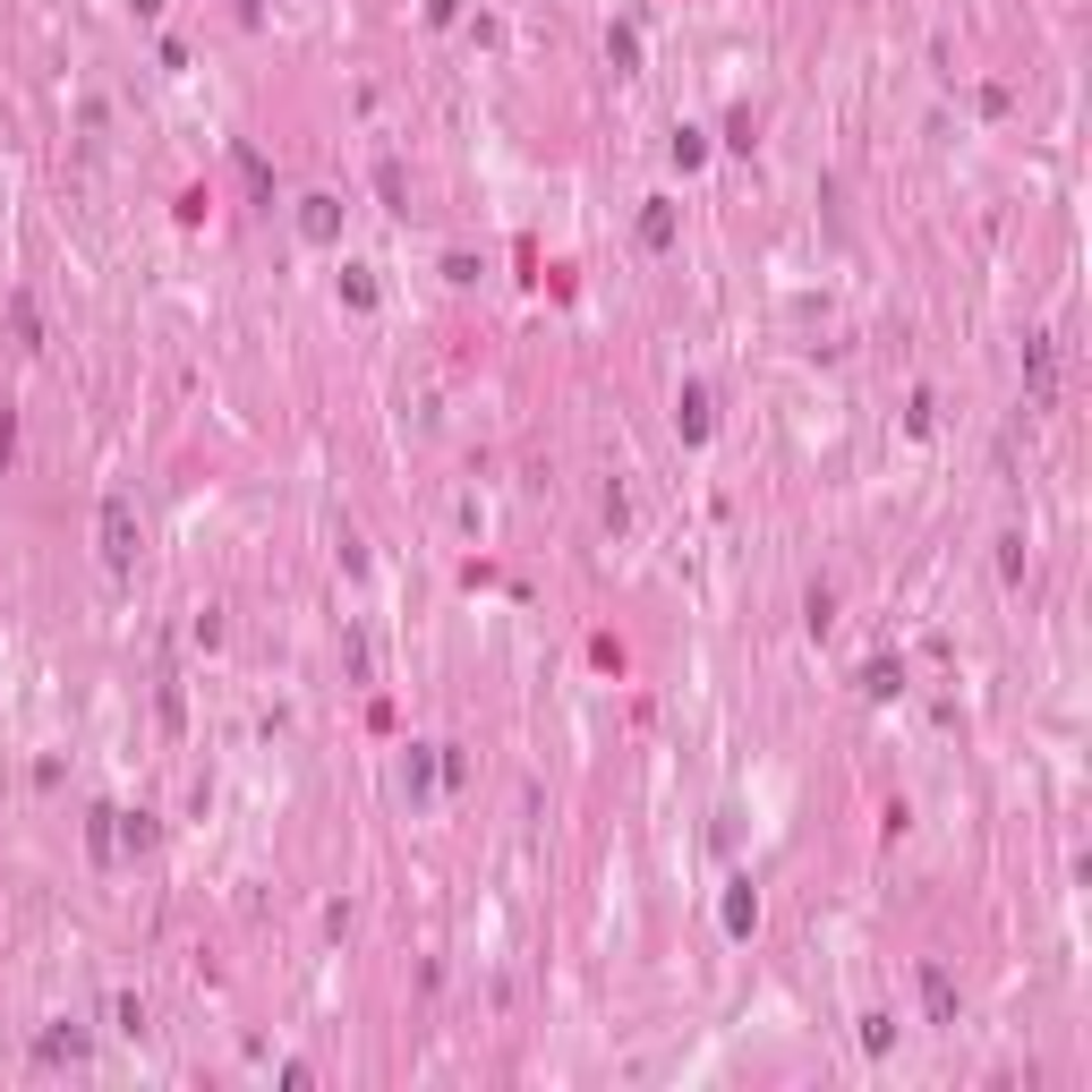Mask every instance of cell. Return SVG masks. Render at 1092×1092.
<instances>
[{
  "label": "cell",
  "mask_w": 1092,
  "mask_h": 1092,
  "mask_svg": "<svg viewBox=\"0 0 1092 1092\" xmlns=\"http://www.w3.org/2000/svg\"><path fill=\"white\" fill-rule=\"evenodd\" d=\"M9 445H17V427H9V418H0V461H9Z\"/></svg>",
  "instance_id": "5"
},
{
  "label": "cell",
  "mask_w": 1092,
  "mask_h": 1092,
  "mask_svg": "<svg viewBox=\"0 0 1092 1092\" xmlns=\"http://www.w3.org/2000/svg\"><path fill=\"white\" fill-rule=\"evenodd\" d=\"M102 563H111V572H129V563H137V521H129V496L102 503Z\"/></svg>",
  "instance_id": "1"
},
{
  "label": "cell",
  "mask_w": 1092,
  "mask_h": 1092,
  "mask_svg": "<svg viewBox=\"0 0 1092 1092\" xmlns=\"http://www.w3.org/2000/svg\"><path fill=\"white\" fill-rule=\"evenodd\" d=\"M299 231H307V240H333V197H307V214H299Z\"/></svg>",
  "instance_id": "3"
},
{
  "label": "cell",
  "mask_w": 1092,
  "mask_h": 1092,
  "mask_svg": "<svg viewBox=\"0 0 1092 1092\" xmlns=\"http://www.w3.org/2000/svg\"><path fill=\"white\" fill-rule=\"evenodd\" d=\"M922 1007H931V1024H956V991H947V973H939V964L922 973Z\"/></svg>",
  "instance_id": "2"
},
{
  "label": "cell",
  "mask_w": 1092,
  "mask_h": 1092,
  "mask_svg": "<svg viewBox=\"0 0 1092 1092\" xmlns=\"http://www.w3.org/2000/svg\"><path fill=\"white\" fill-rule=\"evenodd\" d=\"M683 427H692V436H708V393H700V385L683 393Z\"/></svg>",
  "instance_id": "4"
}]
</instances>
